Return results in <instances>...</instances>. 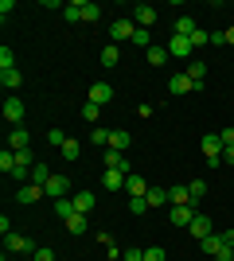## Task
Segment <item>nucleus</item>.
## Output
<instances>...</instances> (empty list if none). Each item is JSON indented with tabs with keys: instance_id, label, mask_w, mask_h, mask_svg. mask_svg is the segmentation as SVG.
Returning <instances> with one entry per match:
<instances>
[{
	"instance_id": "nucleus-1",
	"label": "nucleus",
	"mask_w": 234,
	"mask_h": 261,
	"mask_svg": "<svg viewBox=\"0 0 234 261\" xmlns=\"http://www.w3.org/2000/svg\"><path fill=\"white\" fill-rule=\"evenodd\" d=\"M199 148H203V156H207L211 168H223V137H219V133H207L199 141Z\"/></svg>"
},
{
	"instance_id": "nucleus-2",
	"label": "nucleus",
	"mask_w": 234,
	"mask_h": 261,
	"mask_svg": "<svg viewBox=\"0 0 234 261\" xmlns=\"http://www.w3.org/2000/svg\"><path fill=\"white\" fill-rule=\"evenodd\" d=\"M23 113H28V106H23L16 94H8V101H4V121L16 129V125H23Z\"/></svg>"
},
{
	"instance_id": "nucleus-3",
	"label": "nucleus",
	"mask_w": 234,
	"mask_h": 261,
	"mask_svg": "<svg viewBox=\"0 0 234 261\" xmlns=\"http://www.w3.org/2000/svg\"><path fill=\"white\" fill-rule=\"evenodd\" d=\"M101 164H106V168H113V172H133V164L125 160V152H117V148H101Z\"/></svg>"
},
{
	"instance_id": "nucleus-4",
	"label": "nucleus",
	"mask_w": 234,
	"mask_h": 261,
	"mask_svg": "<svg viewBox=\"0 0 234 261\" xmlns=\"http://www.w3.org/2000/svg\"><path fill=\"white\" fill-rule=\"evenodd\" d=\"M133 32H137V23H133V20H113V23H110V39H113V43L133 39Z\"/></svg>"
},
{
	"instance_id": "nucleus-5",
	"label": "nucleus",
	"mask_w": 234,
	"mask_h": 261,
	"mask_svg": "<svg viewBox=\"0 0 234 261\" xmlns=\"http://www.w3.org/2000/svg\"><path fill=\"white\" fill-rule=\"evenodd\" d=\"M191 51H195V47H191L188 35H172V39H168V55H176V59H191Z\"/></svg>"
},
{
	"instance_id": "nucleus-6",
	"label": "nucleus",
	"mask_w": 234,
	"mask_h": 261,
	"mask_svg": "<svg viewBox=\"0 0 234 261\" xmlns=\"http://www.w3.org/2000/svg\"><path fill=\"white\" fill-rule=\"evenodd\" d=\"M168 203H172V207H195V203H191V191H188V184L168 187Z\"/></svg>"
},
{
	"instance_id": "nucleus-7",
	"label": "nucleus",
	"mask_w": 234,
	"mask_h": 261,
	"mask_svg": "<svg viewBox=\"0 0 234 261\" xmlns=\"http://www.w3.org/2000/svg\"><path fill=\"white\" fill-rule=\"evenodd\" d=\"M125 195H129V199H137V195H148L145 175H137V172H129V175H125Z\"/></svg>"
},
{
	"instance_id": "nucleus-8",
	"label": "nucleus",
	"mask_w": 234,
	"mask_h": 261,
	"mask_svg": "<svg viewBox=\"0 0 234 261\" xmlns=\"http://www.w3.org/2000/svg\"><path fill=\"white\" fill-rule=\"evenodd\" d=\"M8 148H12V152H20V148H32V133L23 129V125H16V129L8 133Z\"/></svg>"
},
{
	"instance_id": "nucleus-9",
	"label": "nucleus",
	"mask_w": 234,
	"mask_h": 261,
	"mask_svg": "<svg viewBox=\"0 0 234 261\" xmlns=\"http://www.w3.org/2000/svg\"><path fill=\"white\" fill-rule=\"evenodd\" d=\"M47 199H67V191H70V184H67V175H51L47 179Z\"/></svg>"
},
{
	"instance_id": "nucleus-10",
	"label": "nucleus",
	"mask_w": 234,
	"mask_h": 261,
	"mask_svg": "<svg viewBox=\"0 0 234 261\" xmlns=\"http://www.w3.org/2000/svg\"><path fill=\"white\" fill-rule=\"evenodd\" d=\"M133 23H137V28H152V23H156V8H152V4H137V8H133Z\"/></svg>"
},
{
	"instance_id": "nucleus-11",
	"label": "nucleus",
	"mask_w": 234,
	"mask_h": 261,
	"mask_svg": "<svg viewBox=\"0 0 234 261\" xmlns=\"http://www.w3.org/2000/svg\"><path fill=\"white\" fill-rule=\"evenodd\" d=\"M188 230H191V238H199V242H203V238H211V234H215V230H211V218H207V215H195V218H191V226H188Z\"/></svg>"
},
{
	"instance_id": "nucleus-12",
	"label": "nucleus",
	"mask_w": 234,
	"mask_h": 261,
	"mask_svg": "<svg viewBox=\"0 0 234 261\" xmlns=\"http://www.w3.org/2000/svg\"><path fill=\"white\" fill-rule=\"evenodd\" d=\"M110 148H117V152H125V156H129V148H133V133H129V129H113Z\"/></svg>"
},
{
	"instance_id": "nucleus-13",
	"label": "nucleus",
	"mask_w": 234,
	"mask_h": 261,
	"mask_svg": "<svg viewBox=\"0 0 234 261\" xmlns=\"http://www.w3.org/2000/svg\"><path fill=\"white\" fill-rule=\"evenodd\" d=\"M8 250L12 253H35V246H32V238H28V234H8Z\"/></svg>"
},
{
	"instance_id": "nucleus-14",
	"label": "nucleus",
	"mask_w": 234,
	"mask_h": 261,
	"mask_svg": "<svg viewBox=\"0 0 234 261\" xmlns=\"http://www.w3.org/2000/svg\"><path fill=\"white\" fill-rule=\"evenodd\" d=\"M110 98H113V86H110V82H94V86H90V101H94V106H106Z\"/></svg>"
},
{
	"instance_id": "nucleus-15",
	"label": "nucleus",
	"mask_w": 234,
	"mask_h": 261,
	"mask_svg": "<svg viewBox=\"0 0 234 261\" xmlns=\"http://www.w3.org/2000/svg\"><path fill=\"white\" fill-rule=\"evenodd\" d=\"M16 199H20V203H35V199H47V191L39 184H23L20 191H16Z\"/></svg>"
},
{
	"instance_id": "nucleus-16",
	"label": "nucleus",
	"mask_w": 234,
	"mask_h": 261,
	"mask_svg": "<svg viewBox=\"0 0 234 261\" xmlns=\"http://www.w3.org/2000/svg\"><path fill=\"white\" fill-rule=\"evenodd\" d=\"M168 90H172V94H191L195 82H191L188 74H172V78H168Z\"/></svg>"
},
{
	"instance_id": "nucleus-17",
	"label": "nucleus",
	"mask_w": 234,
	"mask_h": 261,
	"mask_svg": "<svg viewBox=\"0 0 234 261\" xmlns=\"http://www.w3.org/2000/svg\"><path fill=\"white\" fill-rule=\"evenodd\" d=\"M101 184H106V191H121V187H125V172L106 168V172H101Z\"/></svg>"
},
{
	"instance_id": "nucleus-18",
	"label": "nucleus",
	"mask_w": 234,
	"mask_h": 261,
	"mask_svg": "<svg viewBox=\"0 0 234 261\" xmlns=\"http://www.w3.org/2000/svg\"><path fill=\"white\" fill-rule=\"evenodd\" d=\"M94 203H98V195H94V191H78V195H74V211H78V215H90V211H94Z\"/></svg>"
},
{
	"instance_id": "nucleus-19",
	"label": "nucleus",
	"mask_w": 234,
	"mask_h": 261,
	"mask_svg": "<svg viewBox=\"0 0 234 261\" xmlns=\"http://www.w3.org/2000/svg\"><path fill=\"white\" fill-rule=\"evenodd\" d=\"M110 137H113V129H101V125L90 129V144H94V148H110Z\"/></svg>"
},
{
	"instance_id": "nucleus-20",
	"label": "nucleus",
	"mask_w": 234,
	"mask_h": 261,
	"mask_svg": "<svg viewBox=\"0 0 234 261\" xmlns=\"http://www.w3.org/2000/svg\"><path fill=\"white\" fill-rule=\"evenodd\" d=\"M223 246H226V238H223V234H211V238H203V242H199V250L207 253V257H215V253L223 250Z\"/></svg>"
},
{
	"instance_id": "nucleus-21",
	"label": "nucleus",
	"mask_w": 234,
	"mask_h": 261,
	"mask_svg": "<svg viewBox=\"0 0 234 261\" xmlns=\"http://www.w3.org/2000/svg\"><path fill=\"white\" fill-rule=\"evenodd\" d=\"M195 207H172V226H191Z\"/></svg>"
},
{
	"instance_id": "nucleus-22",
	"label": "nucleus",
	"mask_w": 234,
	"mask_h": 261,
	"mask_svg": "<svg viewBox=\"0 0 234 261\" xmlns=\"http://www.w3.org/2000/svg\"><path fill=\"white\" fill-rule=\"evenodd\" d=\"M145 55H148V66H164L168 59H172V55H168V47H160V43H152Z\"/></svg>"
},
{
	"instance_id": "nucleus-23",
	"label": "nucleus",
	"mask_w": 234,
	"mask_h": 261,
	"mask_svg": "<svg viewBox=\"0 0 234 261\" xmlns=\"http://www.w3.org/2000/svg\"><path fill=\"white\" fill-rule=\"evenodd\" d=\"M195 32H199V28H195V20H191V16H179L176 28H172V35H188V39H191Z\"/></svg>"
},
{
	"instance_id": "nucleus-24",
	"label": "nucleus",
	"mask_w": 234,
	"mask_h": 261,
	"mask_svg": "<svg viewBox=\"0 0 234 261\" xmlns=\"http://www.w3.org/2000/svg\"><path fill=\"white\" fill-rule=\"evenodd\" d=\"M20 82H23V74L16 70V66H12V70H0V86H4V90H16Z\"/></svg>"
},
{
	"instance_id": "nucleus-25",
	"label": "nucleus",
	"mask_w": 234,
	"mask_h": 261,
	"mask_svg": "<svg viewBox=\"0 0 234 261\" xmlns=\"http://www.w3.org/2000/svg\"><path fill=\"white\" fill-rule=\"evenodd\" d=\"M121 63V51H117V43H106L101 47V66H117Z\"/></svg>"
},
{
	"instance_id": "nucleus-26",
	"label": "nucleus",
	"mask_w": 234,
	"mask_h": 261,
	"mask_svg": "<svg viewBox=\"0 0 234 261\" xmlns=\"http://www.w3.org/2000/svg\"><path fill=\"white\" fill-rule=\"evenodd\" d=\"M67 230H70V234H86V230H90V222H86V215H78V211H74V215H70V218H67Z\"/></svg>"
},
{
	"instance_id": "nucleus-27",
	"label": "nucleus",
	"mask_w": 234,
	"mask_h": 261,
	"mask_svg": "<svg viewBox=\"0 0 234 261\" xmlns=\"http://www.w3.org/2000/svg\"><path fill=\"white\" fill-rule=\"evenodd\" d=\"M47 179H51V168H47V164H43V160H39V164H35V168H32V184H39V187H47Z\"/></svg>"
},
{
	"instance_id": "nucleus-28",
	"label": "nucleus",
	"mask_w": 234,
	"mask_h": 261,
	"mask_svg": "<svg viewBox=\"0 0 234 261\" xmlns=\"http://www.w3.org/2000/svg\"><path fill=\"white\" fill-rule=\"evenodd\" d=\"M63 16H67V23H78V20H82V0H70V4H63Z\"/></svg>"
},
{
	"instance_id": "nucleus-29",
	"label": "nucleus",
	"mask_w": 234,
	"mask_h": 261,
	"mask_svg": "<svg viewBox=\"0 0 234 261\" xmlns=\"http://www.w3.org/2000/svg\"><path fill=\"white\" fill-rule=\"evenodd\" d=\"M59 152H63V160H70V164H74V160H78V156H82V144H78V141H74V137H70V141H67V144H63V148H59Z\"/></svg>"
},
{
	"instance_id": "nucleus-30",
	"label": "nucleus",
	"mask_w": 234,
	"mask_h": 261,
	"mask_svg": "<svg viewBox=\"0 0 234 261\" xmlns=\"http://www.w3.org/2000/svg\"><path fill=\"white\" fill-rule=\"evenodd\" d=\"M148 207H164V203H168V191H164V187H148Z\"/></svg>"
},
{
	"instance_id": "nucleus-31",
	"label": "nucleus",
	"mask_w": 234,
	"mask_h": 261,
	"mask_svg": "<svg viewBox=\"0 0 234 261\" xmlns=\"http://www.w3.org/2000/svg\"><path fill=\"white\" fill-rule=\"evenodd\" d=\"M0 172H4V175L16 172V152H12V148H4V152H0Z\"/></svg>"
},
{
	"instance_id": "nucleus-32",
	"label": "nucleus",
	"mask_w": 234,
	"mask_h": 261,
	"mask_svg": "<svg viewBox=\"0 0 234 261\" xmlns=\"http://www.w3.org/2000/svg\"><path fill=\"white\" fill-rule=\"evenodd\" d=\"M55 215L63 218V222H67V218L74 215V199H55Z\"/></svg>"
},
{
	"instance_id": "nucleus-33",
	"label": "nucleus",
	"mask_w": 234,
	"mask_h": 261,
	"mask_svg": "<svg viewBox=\"0 0 234 261\" xmlns=\"http://www.w3.org/2000/svg\"><path fill=\"white\" fill-rule=\"evenodd\" d=\"M82 20H90V23L101 20V8L94 4V0H82Z\"/></svg>"
},
{
	"instance_id": "nucleus-34",
	"label": "nucleus",
	"mask_w": 234,
	"mask_h": 261,
	"mask_svg": "<svg viewBox=\"0 0 234 261\" xmlns=\"http://www.w3.org/2000/svg\"><path fill=\"white\" fill-rule=\"evenodd\" d=\"M184 74H188L191 82H203V74H207V63H199V59H195V63H191L188 70H184Z\"/></svg>"
},
{
	"instance_id": "nucleus-35",
	"label": "nucleus",
	"mask_w": 234,
	"mask_h": 261,
	"mask_svg": "<svg viewBox=\"0 0 234 261\" xmlns=\"http://www.w3.org/2000/svg\"><path fill=\"white\" fill-rule=\"evenodd\" d=\"M133 47H145V51L152 47V35H148V28H137V32H133Z\"/></svg>"
},
{
	"instance_id": "nucleus-36",
	"label": "nucleus",
	"mask_w": 234,
	"mask_h": 261,
	"mask_svg": "<svg viewBox=\"0 0 234 261\" xmlns=\"http://www.w3.org/2000/svg\"><path fill=\"white\" fill-rule=\"evenodd\" d=\"M188 191H191V203H199V199L207 195V184H203V179H191V184H188Z\"/></svg>"
},
{
	"instance_id": "nucleus-37",
	"label": "nucleus",
	"mask_w": 234,
	"mask_h": 261,
	"mask_svg": "<svg viewBox=\"0 0 234 261\" xmlns=\"http://www.w3.org/2000/svg\"><path fill=\"white\" fill-rule=\"evenodd\" d=\"M129 211H133V218H141L148 211V199L145 195H137V199H129Z\"/></svg>"
},
{
	"instance_id": "nucleus-38",
	"label": "nucleus",
	"mask_w": 234,
	"mask_h": 261,
	"mask_svg": "<svg viewBox=\"0 0 234 261\" xmlns=\"http://www.w3.org/2000/svg\"><path fill=\"white\" fill-rule=\"evenodd\" d=\"M16 66V55H12V47H0V70H12Z\"/></svg>"
},
{
	"instance_id": "nucleus-39",
	"label": "nucleus",
	"mask_w": 234,
	"mask_h": 261,
	"mask_svg": "<svg viewBox=\"0 0 234 261\" xmlns=\"http://www.w3.org/2000/svg\"><path fill=\"white\" fill-rule=\"evenodd\" d=\"M98 113H101V106H94V101H86V106H82V117H86L90 125H98Z\"/></svg>"
},
{
	"instance_id": "nucleus-40",
	"label": "nucleus",
	"mask_w": 234,
	"mask_h": 261,
	"mask_svg": "<svg viewBox=\"0 0 234 261\" xmlns=\"http://www.w3.org/2000/svg\"><path fill=\"white\" fill-rule=\"evenodd\" d=\"M47 141L55 144V148H63V144L70 141V137H67V133H63V129H51V133H47Z\"/></svg>"
},
{
	"instance_id": "nucleus-41",
	"label": "nucleus",
	"mask_w": 234,
	"mask_h": 261,
	"mask_svg": "<svg viewBox=\"0 0 234 261\" xmlns=\"http://www.w3.org/2000/svg\"><path fill=\"white\" fill-rule=\"evenodd\" d=\"M32 261H55V250H47V246H39V250L32 253Z\"/></svg>"
},
{
	"instance_id": "nucleus-42",
	"label": "nucleus",
	"mask_w": 234,
	"mask_h": 261,
	"mask_svg": "<svg viewBox=\"0 0 234 261\" xmlns=\"http://www.w3.org/2000/svg\"><path fill=\"white\" fill-rule=\"evenodd\" d=\"M121 261H145V250H137V246H129V250H125V257Z\"/></svg>"
},
{
	"instance_id": "nucleus-43",
	"label": "nucleus",
	"mask_w": 234,
	"mask_h": 261,
	"mask_svg": "<svg viewBox=\"0 0 234 261\" xmlns=\"http://www.w3.org/2000/svg\"><path fill=\"white\" fill-rule=\"evenodd\" d=\"M145 261H164V250H160V246H148V250H145Z\"/></svg>"
},
{
	"instance_id": "nucleus-44",
	"label": "nucleus",
	"mask_w": 234,
	"mask_h": 261,
	"mask_svg": "<svg viewBox=\"0 0 234 261\" xmlns=\"http://www.w3.org/2000/svg\"><path fill=\"white\" fill-rule=\"evenodd\" d=\"M219 137H223V148H234V129H230V125H226V129L219 133Z\"/></svg>"
},
{
	"instance_id": "nucleus-45",
	"label": "nucleus",
	"mask_w": 234,
	"mask_h": 261,
	"mask_svg": "<svg viewBox=\"0 0 234 261\" xmlns=\"http://www.w3.org/2000/svg\"><path fill=\"white\" fill-rule=\"evenodd\" d=\"M215 261H234V246H223V250L215 253Z\"/></svg>"
},
{
	"instance_id": "nucleus-46",
	"label": "nucleus",
	"mask_w": 234,
	"mask_h": 261,
	"mask_svg": "<svg viewBox=\"0 0 234 261\" xmlns=\"http://www.w3.org/2000/svg\"><path fill=\"white\" fill-rule=\"evenodd\" d=\"M12 8H16L12 0H0V20H8V16H12Z\"/></svg>"
},
{
	"instance_id": "nucleus-47",
	"label": "nucleus",
	"mask_w": 234,
	"mask_h": 261,
	"mask_svg": "<svg viewBox=\"0 0 234 261\" xmlns=\"http://www.w3.org/2000/svg\"><path fill=\"white\" fill-rule=\"evenodd\" d=\"M211 47H226V32H211Z\"/></svg>"
},
{
	"instance_id": "nucleus-48",
	"label": "nucleus",
	"mask_w": 234,
	"mask_h": 261,
	"mask_svg": "<svg viewBox=\"0 0 234 261\" xmlns=\"http://www.w3.org/2000/svg\"><path fill=\"white\" fill-rule=\"evenodd\" d=\"M223 164H234V148H223Z\"/></svg>"
},
{
	"instance_id": "nucleus-49",
	"label": "nucleus",
	"mask_w": 234,
	"mask_h": 261,
	"mask_svg": "<svg viewBox=\"0 0 234 261\" xmlns=\"http://www.w3.org/2000/svg\"><path fill=\"white\" fill-rule=\"evenodd\" d=\"M223 238H226V246H234V230H223Z\"/></svg>"
},
{
	"instance_id": "nucleus-50",
	"label": "nucleus",
	"mask_w": 234,
	"mask_h": 261,
	"mask_svg": "<svg viewBox=\"0 0 234 261\" xmlns=\"http://www.w3.org/2000/svg\"><path fill=\"white\" fill-rule=\"evenodd\" d=\"M226 47H234V28H226Z\"/></svg>"
},
{
	"instance_id": "nucleus-51",
	"label": "nucleus",
	"mask_w": 234,
	"mask_h": 261,
	"mask_svg": "<svg viewBox=\"0 0 234 261\" xmlns=\"http://www.w3.org/2000/svg\"><path fill=\"white\" fill-rule=\"evenodd\" d=\"M4 261H8V257H4Z\"/></svg>"
}]
</instances>
